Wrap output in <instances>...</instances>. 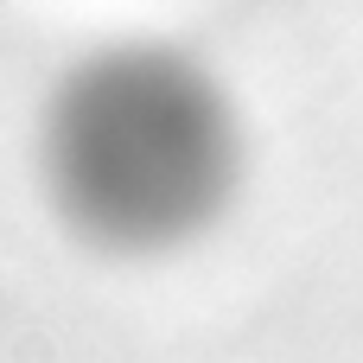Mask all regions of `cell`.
I'll list each match as a JSON object with an SVG mask.
<instances>
[{
	"label": "cell",
	"mask_w": 363,
	"mask_h": 363,
	"mask_svg": "<svg viewBox=\"0 0 363 363\" xmlns=\"http://www.w3.org/2000/svg\"><path fill=\"white\" fill-rule=\"evenodd\" d=\"M51 172L89 230L115 242H166L217 204L230 128L191 64L166 51H108L57 96Z\"/></svg>",
	"instance_id": "1"
}]
</instances>
